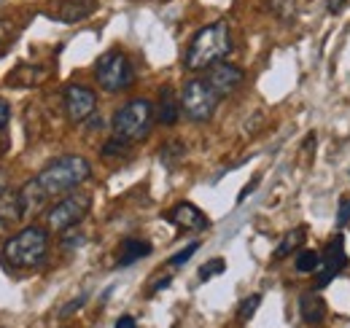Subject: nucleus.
<instances>
[{"mask_svg":"<svg viewBox=\"0 0 350 328\" xmlns=\"http://www.w3.org/2000/svg\"><path fill=\"white\" fill-rule=\"evenodd\" d=\"M232 51V30L226 22H213L202 27L186 49L183 65L189 70H211L213 65L224 62Z\"/></svg>","mask_w":350,"mask_h":328,"instance_id":"obj_1","label":"nucleus"},{"mask_svg":"<svg viewBox=\"0 0 350 328\" xmlns=\"http://www.w3.org/2000/svg\"><path fill=\"white\" fill-rule=\"evenodd\" d=\"M89 175H92V164L89 159L79 156V154H65V156H57L54 162H49L36 175L38 186L46 191V197H57V194H68L73 189H79L81 183H87Z\"/></svg>","mask_w":350,"mask_h":328,"instance_id":"obj_2","label":"nucleus"},{"mask_svg":"<svg viewBox=\"0 0 350 328\" xmlns=\"http://www.w3.org/2000/svg\"><path fill=\"white\" fill-rule=\"evenodd\" d=\"M46 250H49L46 229H41V226H25L14 237H8V243L3 245V258L14 269H36V266L44 264Z\"/></svg>","mask_w":350,"mask_h":328,"instance_id":"obj_3","label":"nucleus"},{"mask_svg":"<svg viewBox=\"0 0 350 328\" xmlns=\"http://www.w3.org/2000/svg\"><path fill=\"white\" fill-rule=\"evenodd\" d=\"M154 119H157V108L148 100H143V97L130 100L113 113V122H111L113 137H119L124 143H137V140L148 137Z\"/></svg>","mask_w":350,"mask_h":328,"instance_id":"obj_4","label":"nucleus"},{"mask_svg":"<svg viewBox=\"0 0 350 328\" xmlns=\"http://www.w3.org/2000/svg\"><path fill=\"white\" fill-rule=\"evenodd\" d=\"M94 76H97V83L105 89V92H124L130 89L132 81H135V70H132L130 57L119 49H111L105 51L97 65H94Z\"/></svg>","mask_w":350,"mask_h":328,"instance_id":"obj_5","label":"nucleus"},{"mask_svg":"<svg viewBox=\"0 0 350 328\" xmlns=\"http://www.w3.org/2000/svg\"><path fill=\"white\" fill-rule=\"evenodd\" d=\"M219 94L205 79H191L180 89V108L191 122H211L219 108Z\"/></svg>","mask_w":350,"mask_h":328,"instance_id":"obj_6","label":"nucleus"},{"mask_svg":"<svg viewBox=\"0 0 350 328\" xmlns=\"http://www.w3.org/2000/svg\"><path fill=\"white\" fill-rule=\"evenodd\" d=\"M92 210V194L87 191H73L68 197H62L59 202L46 210V226L51 232H68L73 226H79Z\"/></svg>","mask_w":350,"mask_h":328,"instance_id":"obj_7","label":"nucleus"},{"mask_svg":"<svg viewBox=\"0 0 350 328\" xmlns=\"http://www.w3.org/2000/svg\"><path fill=\"white\" fill-rule=\"evenodd\" d=\"M345 266H348V250H345L342 234H337V237L326 245L323 256H321V266L315 269V286L326 288L332 280H334V275L342 272Z\"/></svg>","mask_w":350,"mask_h":328,"instance_id":"obj_8","label":"nucleus"},{"mask_svg":"<svg viewBox=\"0 0 350 328\" xmlns=\"http://www.w3.org/2000/svg\"><path fill=\"white\" fill-rule=\"evenodd\" d=\"M65 113L73 124L87 122L89 116L94 113L97 108V94L89 89V86H81V83H70L65 89Z\"/></svg>","mask_w":350,"mask_h":328,"instance_id":"obj_9","label":"nucleus"},{"mask_svg":"<svg viewBox=\"0 0 350 328\" xmlns=\"http://www.w3.org/2000/svg\"><path fill=\"white\" fill-rule=\"evenodd\" d=\"M205 81L213 86V92H216L219 97H229V94H234V92L243 86V81H245V73H243L237 65L219 62V65H213V68L208 70Z\"/></svg>","mask_w":350,"mask_h":328,"instance_id":"obj_10","label":"nucleus"},{"mask_svg":"<svg viewBox=\"0 0 350 328\" xmlns=\"http://www.w3.org/2000/svg\"><path fill=\"white\" fill-rule=\"evenodd\" d=\"M97 11V0H59L54 8H49V16L62 25H76Z\"/></svg>","mask_w":350,"mask_h":328,"instance_id":"obj_11","label":"nucleus"},{"mask_svg":"<svg viewBox=\"0 0 350 328\" xmlns=\"http://www.w3.org/2000/svg\"><path fill=\"white\" fill-rule=\"evenodd\" d=\"M167 221L175 223L178 229H183V232H202V229H208V215L200 210L197 205H191V202H180V205H175L170 213H167Z\"/></svg>","mask_w":350,"mask_h":328,"instance_id":"obj_12","label":"nucleus"},{"mask_svg":"<svg viewBox=\"0 0 350 328\" xmlns=\"http://www.w3.org/2000/svg\"><path fill=\"white\" fill-rule=\"evenodd\" d=\"M151 243L148 240H140V237H127V240H122V245L116 250V266H132V264H137L140 258H146V256H151Z\"/></svg>","mask_w":350,"mask_h":328,"instance_id":"obj_13","label":"nucleus"},{"mask_svg":"<svg viewBox=\"0 0 350 328\" xmlns=\"http://www.w3.org/2000/svg\"><path fill=\"white\" fill-rule=\"evenodd\" d=\"M180 97L175 94L173 86H162V92H159V105H157V122L159 124H167V126H173L178 122V116H180Z\"/></svg>","mask_w":350,"mask_h":328,"instance_id":"obj_14","label":"nucleus"},{"mask_svg":"<svg viewBox=\"0 0 350 328\" xmlns=\"http://www.w3.org/2000/svg\"><path fill=\"white\" fill-rule=\"evenodd\" d=\"M19 200H22V210H25V215L38 213V210L49 202L46 191L38 186V180H36V178H33V180H27V183L19 189Z\"/></svg>","mask_w":350,"mask_h":328,"instance_id":"obj_15","label":"nucleus"},{"mask_svg":"<svg viewBox=\"0 0 350 328\" xmlns=\"http://www.w3.org/2000/svg\"><path fill=\"white\" fill-rule=\"evenodd\" d=\"M299 315L305 323H321L326 318V301L315 290H307L299 299Z\"/></svg>","mask_w":350,"mask_h":328,"instance_id":"obj_16","label":"nucleus"},{"mask_svg":"<svg viewBox=\"0 0 350 328\" xmlns=\"http://www.w3.org/2000/svg\"><path fill=\"white\" fill-rule=\"evenodd\" d=\"M22 218H25V210H22L19 191H5L0 197V226H14Z\"/></svg>","mask_w":350,"mask_h":328,"instance_id":"obj_17","label":"nucleus"},{"mask_svg":"<svg viewBox=\"0 0 350 328\" xmlns=\"http://www.w3.org/2000/svg\"><path fill=\"white\" fill-rule=\"evenodd\" d=\"M305 240H307V229H305V226H299V229L288 232V234L280 240V245L275 247V258H286V256H291L294 250H299V247L305 245Z\"/></svg>","mask_w":350,"mask_h":328,"instance_id":"obj_18","label":"nucleus"},{"mask_svg":"<svg viewBox=\"0 0 350 328\" xmlns=\"http://www.w3.org/2000/svg\"><path fill=\"white\" fill-rule=\"evenodd\" d=\"M183 154H186L183 143H180V140H173V143L162 146V154H159V159H162V164H165V167H175V164L183 159Z\"/></svg>","mask_w":350,"mask_h":328,"instance_id":"obj_19","label":"nucleus"},{"mask_svg":"<svg viewBox=\"0 0 350 328\" xmlns=\"http://www.w3.org/2000/svg\"><path fill=\"white\" fill-rule=\"evenodd\" d=\"M321 266V253H315V250H299V256H297V272H315Z\"/></svg>","mask_w":350,"mask_h":328,"instance_id":"obj_20","label":"nucleus"},{"mask_svg":"<svg viewBox=\"0 0 350 328\" xmlns=\"http://www.w3.org/2000/svg\"><path fill=\"white\" fill-rule=\"evenodd\" d=\"M259 304H262V296H259V293H254V296L243 299V304H240V310H237V320H240V323H248V320L256 315Z\"/></svg>","mask_w":350,"mask_h":328,"instance_id":"obj_21","label":"nucleus"},{"mask_svg":"<svg viewBox=\"0 0 350 328\" xmlns=\"http://www.w3.org/2000/svg\"><path fill=\"white\" fill-rule=\"evenodd\" d=\"M224 269H226V261H224V258H211L208 264H202V266H200V280H202V283H208L211 277L221 275Z\"/></svg>","mask_w":350,"mask_h":328,"instance_id":"obj_22","label":"nucleus"},{"mask_svg":"<svg viewBox=\"0 0 350 328\" xmlns=\"http://www.w3.org/2000/svg\"><path fill=\"white\" fill-rule=\"evenodd\" d=\"M197 250H200V243H189L183 250H178L173 258H170V266H183V264H186V261H189V258H191Z\"/></svg>","mask_w":350,"mask_h":328,"instance_id":"obj_23","label":"nucleus"},{"mask_svg":"<svg viewBox=\"0 0 350 328\" xmlns=\"http://www.w3.org/2000/svg\"><path fill=\"white\" fill-rule=\"evenodd\" d=\"M127 146H130V143H124V140L113 137V140H108V143L103 146V156H122V154L127 151Z\"/></svg>","mask_w":350,"mask_h":328,"instance_id":"obj_24","label":"nucleus"},{"mask_svg":"<svg viewBox=\"0 0 350 328\" xmlns=\"http://www.w3.org/2000/svg\"><path fill=\"white\" fill-rule=\"evenodd\" d=\"M84 301H87V296H79V299H70V304H65L62 310H59V318H70L76 310H81L84 307Z\"/></svg>","mask_w":350,"mask_h":328,"instance_id":"obj_25","label":"nucleus"},{"mask_svg":"<svg viewBox=\"0 0 350 328\" xmlns=\"http://www.w3.org/2000/svg\"><path fill=\"white\" fill-rule=\"evenodd\" d=\"M350 221V197L340 200V210H337V226H345Z\"/></svg>","mask_w":350,"mask_h":328,"instance_id":"obj_26","label":"nucleus"},{"mask_svg":"<svg viewBox=\"0 0 350 328\" xmlns=\"http://www.w3.org/2000/svg\"><path fill=\"white\" fill-rule=\"evenodd\" d=\"M81 245H84V234H81V232H70V234L62 237V247H65V250H70V247H81Z\"/></svg>","mask_w":350,"mask_h":328,"instance_id":"obj_27","label":"nucleus"},{"mask_svg":"<svg viewBox=\"0 0 350 328\" xmlns=\"http://www.w3.org/2000/svg\"><path fill=\"white\" fill-rule=\"evenodd\" d=\"M16 36V27H11L8 19H0V43H8Z\"/></svg>","mask_w":350,"mask_h":328,"instance_id":"obj_28","label":"nucleus"},{"mask_svg":"<svg viewBox=\"0 0 350 328\" xmlns=\"http://www.w3.org/2000/svg\"><path fill=\"white\" fill-rule=\"evenodd\" d=\"M8 122H11V105H8V100L0 97V132L8 126Z\"/></svg>","mask_w":350,"mask_h":328,"instance_id":"obj_29","label":"nucleus"},{"mask_svg":"<svg viewBox=\"0 0 350 328\" xmlns=\"http://www.w3.org/2000/svg\"><path fill=\"white\" fill-rule=\"evenodd\" d=\"M256 186H259V178H254V180H251V183H248V186H245V189H243V194H240V197H237V202H245V200H248V197H251V191H254V189H256Z\"/></svg>","mask_w":350,"mask_h":328,"instance_id":"obj_30","label":"nucleus"},{"mask_svg":"<svg viewBox=\"0 0 350 328\" xmlns=\"http://www.w3.org/2000/svg\"><path fill=\"white\" fill-rule=\"evenodd\" d=\"M116 328H137V323H135L132 315H122V318L116 320Z\"/></svg>","mask_w":350,"mask_h":328,"instance_id":"obj_31","label":"nucleus"},{"mask_svg":"<svg viewBox=\"0 0 350 328\" xmlns=\"http://www.w3.org/2000/svg\"><path fill=\"white\" fill-rule=\"evenodd\" d=\"M342 8H345V0H329V11L332 14H340Z\"/></svg>","mask_w":350,"mask_h":328,"instance_id":"obj_32","label":"nucleus"},{"mask_svg":"<svg viewBox=\"0 0 350 328\" xmlns=\"http://www.w3.org/2000/svg\"><path fill=\"white\" fill-rule=\"evenodd\" d=\"M8 191V175H5V169L0 167V197Z\"/></svg>","mask_w":350,"mask_h":328,"instance_id":"obj_33","label":"nucleus"},{"mask_svg":"<svg viewBox=\"0 0 350 328\" xmlns=\"http://www.w3.org/2000/svg\"><path fill=\"white\" fill-rule=\"evenodd\" d=\"M170 286V277H159V283H154V288H151V293H157V290H162V288Z\"/></svg>","mask_w":350,"mask_h":328,"instance_id":"obj_34","label":"nucleus"},{"mask_svg":"<svg viewBox=\"0 0 350 328\" xmlns=\"http://www.w3.org/2000/svg\"><path fill=\"white\" fill-rule=\"evenodd\" d=\"M5 151H8V140H5V137H3V135H0V156H3V154H5Z\"/></svg>","mask_w":350,"mask_h":328,"instance_id":"obj_35","label":"nucleus"}]
</instances>
